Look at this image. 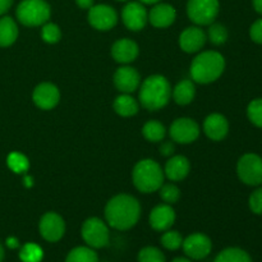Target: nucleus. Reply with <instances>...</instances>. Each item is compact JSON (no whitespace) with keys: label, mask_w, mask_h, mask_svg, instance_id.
Returning a JSON list of instances; mask_svg holds the SVG:
<instances>
[{"label":"nucleus","mask_w":262,"mask_h":262,"mask_svg":"<svg viewBox=\"0 0 262 262\" xmlns=\"http://www.w3.org/2000/svg\"><path fill=\"white\" fill-rule=\"evenodd\" d=\"M174 151H176V147H174V143L171 141H166V142H163L160 146V154L164 156H170L173 155Z\"/></svg>","instance_id":"38"},{"label":"nucleus","mask_w":262,"mask_h":262,"mask_svg":"<svg viewBox=\"0 0 262 262\" xmlns=\"http://www.w3.org/2000/svg\"><path fill=\"white\" fill-rule=\"evenodd\" d=\"M248 204H250V209L253 214L262 215V187L252 192Z\"/></svg>","instance_id":"36"},{"label":"nucleus","mask_w":262,"mask_h":262,"mask_svg":"<svg viewBox=\"0 0 262 262\" xmlns=\"http://www.w3.org/2000/svg\"><path fill=\"white\" fill-rule=\"evenodd\" d=\"M160 197L165 204L173 205L178 202V200L181 199V191H179V188L176 184H163L160 187Z\"/></svg>","instance_id":"33"},{"label":"nucleus","mask_w":262,"mask_h":262,"mask_svg":"<svg viewBox=\"0 0 262 262\" xmlns=\"http://www.w3.org/2000/svg\"><path fill=\"white\" fill-rule=\"evenodd\" d=\"M83 241L89 247L104 248L109 245L110 234L107 225L99 217H90L83 223L81 229Z\"/></svg>","instance_id":"7"},{"label":"nucleus","mask_w":262,"mask_h":262,"mask_svg":"<svg viewBox=\"0 0 262 262\" xmlns=\"http://www.w3.org/2000/svg\"><path fill=\"white\" fill-rule=\"evenodd\" d=\"M13 0H0V15L7 13L9 10V8L12 7Z\"/></svg>","instance_id":"39"},{"label":"nucleus","mask_w":262,"mask_h":262,"mask_svg":"<svg viewBox=\"0 0 262 262\" xmlns=\"http://www.w3.org/2000/svg\"><path fill=\"white\" fill-rule=\"evenodd\" d=\"M141 216L140 202L129 194L113 197L105 207L107 224L117 230H128L135 227Z\"/></svg>","instance_id":"1"},{"label":"nucleus","mask_w":262,"mask_h":262,"mask_svg":"<svg viewBox=\"0 0 262 262\" xmlns=\"http://www.w3.org/2000/svg\"><path fill=\"white\" fill-rule=\"evenodd\" d=\"M204 130L212 141H222L229 132V123L222 114H211L205 119Z\"/></svg>","instance_id":"18"},{"label":"nucleus","mask_w":262,"mask_h":262,"mask_svg":"<svg viewBox=\"0 0 262 262\" xmlns=\"http://www.w3.org/2000/svg\"><path fill=\"white\" fill-rule=\"evenodd\" d=\"M171 262H192V261L189 260V258H186V257H177V258H174Z\"/></svg>","instance_id":"44"},{"label":"nucleus","mask_w":262,"mask_h":262,"mask_svg":"<svg viewBox=\"0 0 262 262\" xmlns=\"http://www.w3.org/2000/svg\"><path fill=\"white\" fill-rule=\"evenodd\" d=\"M66 262H99L97 253L91 247H76L67 255Z\"/></svg>","instance_id":"26"},{"label":"nucleus","mask_w":262,"mask_h":262,"mask_svg":"<svg viewBox=\"0 0 262 262\" xmlns=\"http://www.w3.org/2000/svg\"><path fill=\"white\" fill-rule=\"evenodd\" d=\"M118 2H127V0H118Z\"/></svg>","instance_id":"47"},{"label":"nucleus","mask_w":262,"mask_h":262,"mask_svg":"<svg viewBox=\"0 0 262 262\" xmlns=\"http://www.w3.org/2000/svg\"><path fill=\"white\" fill-rule=\"evenodd\" d=\"M76 4L81 9H90L91 7H94V0H76Z\"/></svg>","instance_id":"40"},{"label":"nucleus","mask_w":262,"mask_h":262,"mask_svg":"<svg viewBox=\"0 0 262 262\" xmlns=\"http://www.w3.org/2000/svg\"><path fill=\"white\" fill-rule=\"evenodd\" d=\"M170 137L174 142L178 143H191L196 141L200 136V127L191 118H179L170 125Z\"/></svg>","instance_id":"10"},{"label":"nucleus","mask_w":262,"mask_h":262,"mask_svg":"<svg viewBox=\"0 0 262 262\" xmlns=\"http://www.w3.org/2000/svg\"><path fill=\"white\" fill-rule=\"evenodd\" d=\"M8 166L12 169L14 173H26L30 168V163H28V159L25 155L19 152H12L7 159Z\"/></svg>","instance_id":"30"},{"label":"nucleus","mask_w":262,"mask_h":262,"mask_svg":"<svg viewBox=\"0 0 262 262\" xmlns=\"http://www.w3.org/2000/svg\"><path fill=\"white\" fill-rule=\"evenodd\" d=\"M132 177L136 188L143 193L159 191L164 183L163 169L155 160L151 159L138 161L133 169Z\"/></svg>","instance_id":"4"},{"label":"nucleus","mask_w":262,"mask_h":262,"mask_svg":"<svg viewBox=\"0 0 262 262\" xmlns=\"http://www.w3.org/2000/svg\"><path fill=\"white\" fill-rule=\"evenodd\" d=\"M32 99L36 106L42 110H50L58 105L59 100H60V92L55 84L43 82L33 90Z\"/></svg>","instance_id":"14"},{"label":"nucleus","mask_w":262,"mask_h":262,"mask_svg":"<svg viewBox=\"0 0 262 262\" xmlns=\"http://www.w3.org/2000/svg\"><path fill=\"white\" fill-rule=\"evenodd\" d=\"M115 87L123 94H130L140 87V73L132 67H120L114 74Z\"/></svg>","instance_id":"15"},{"label":"nucleus","mask_w":262,"mask_h":262,"mask_svg":"<svg viewBox=\"0 0 262 262\" xmlns=\"http://www.w3.org/2000/svg\"><path fill=\"white\" fill-rule=\"evenodd\" d=\"M25 184H26V187H31V186H32V184H33L32 178H31V177L26 176L25 177Z\"/></svg>","instance_id":"43"},{"label":"nucleus","mask_w":262,"mask_h":262,"mask_svg":"<svg viewBox=\"0 0 262 262\" xmlns=\"http://www.w3.org/2000/svg\"><path fill=\"white\" fill-rule=\"evenodd\" d=\"M253 3V8H255V10L257 13H260L262 15V0H252Z\"/></svg>","instance_id":"42"},{"label":"nucleus","mask_w":262,"mask_h":262,"mask_svg":"<svg viewBox=\"0 0 262 262\" xmlns=\"http://www.w3.org/2000/svg\"><path fill=\"white\" fill-rule=\"evenodd\" d=\"M250 36L251 38H252V41L262 45V18L256 20V22L251 26Z\"/></svg>","instance_id":"37"},{"label":"nucleus","mask_w":262,"mask_h":262,"mask_svg":"<svg viewBox=\"0 0 262 262\" xmlns=\"http://www.w3.org/2000/svg\"><path fill=\"white\" fill-rule=\"evenodd\" d=\"M41 36L42 40L48 43H55L60 40V28L55 25V23L46 22L42 25V30H41Z\"/></svg>","instance_id":"35"},{"label":"nucleus","mask_w":262,"mask_h":262,"mask_svg":"<svg viewBox=\"0 0 262 262\" xmlns=\"http://www.w3.org/2000/svg\"><path fill=\"white\" fill-rule=\"evenodd\" d=\"M42 250L35 243H27L20 248L19 257L23 262H40L42 260Z\"/></svg>","instance_id":"28"},{"label":"nucleus","mask_w":262,"mask_h":262,"mask_svg":"<svg viewBox=\"0 0 262 262\" xmlns=\"http://www.w3.org/2000/svg\"><path fill=\"white\" fill-rule=\"evenodd\" d=\"M219 0H188L187 14L200 26H210L219 14Z\"/></svg>","instance_id":"6"},{"label":"nucleus","mask_w":262,"mask_h":262,"mask_svg":"<svg viewBox=\"0 0 262 262\" xmlns=\"http://www.w3.org/2000/svg\"><path fill=\"white\" fill-rule=\"evenodd\" d=\"M141 3H143V4H158L160 0H140Z\"/></svg>","instance_id":"45"},{"label":"nucleus","mask_w":262,"mask_h":262,"mask_svg":"<svg viewBox=\"0 0 262 262\" xmlns=\"http://www.w3.org/2000/svg\"><path fill=\"white\" fill-rule=\"evenodd\" d=\"M4 260V248H3L2 243H0V262H3Z\"/></svg>","instance_id":"46"},{"label":"nucleus","mask_w":262,"mask_h":262,"mask_svg":"<svg viewBox=\"0 0 262 262\" xmlns=\"http://www.w3.org/2000/svg\"><path fill=\"white\" fill-rule=\"evenodd\" d=\"M196 95V87L191 79H183L173 90V99L178 105H188Z\"/></svg>","instance_id":"22"},{"label":"nucleus","mask_w":262,"mask_h":262,"mask_svg":"<svg viewBox=\"0 0 262 262\" xmlns=\"http://www.w3.org/2000/svg\"><path fill=\"white\" fill-rule=\"evenodd\" d=\"M18 37V27L10 17L0 18V46L7 48L14 43Z\"/></svg>","instance_id":"23"},{"label":"nucleus","mask_w":262,"mask_h":262,"mask_svg":"<svg viewBox=\"0 0 262 262\" xmlns=\"http://www.w3.org/2000/svg\"><path fill=\"white\" fill-rule=\"evenodd\" d=\"M122 19L125 27L130 31H140L145 28L148 20L147 10L141 3L130 2L123 8Z\"/></svg>","instance_id":"13"},{"label":"nucleus","mask_w":262,"mask_h":262,"mask_svg":"<svg viewBox=\"0 0 262 262\" xmlns=\"http://www.w3.org/2000/svg\"><path fill=\"white\" fill-rule=\"evenodd\" d=\"M41 237L48 242H58L66 233V223L56 212H46L38 223Z\"/></svg>","instance_id":"9"},{"label":"nucleus","mask_w":262,"mask_h":262,"mask_svg":"<svg viewBox=\"0 0 262 262\" xmlns=\"http://www.w3.org/2000/svg\"><path fill=\"white\" fill-rule=\"evenodd\" d=\"M137 100L133 99L129 94H123L118 96L114 101V110L120 117H132L138 112Z\"/></svg>","instance_id":"24"},{"label":"nucleus","mask_w":262,"mask_h":262,"mask_svg":"<svg viewBox=\"0 0 262 262\" xmlns=\"http://www.w3.org/2000/svg\"><path fill=\"white\" fill-rule=\"evenodd\" d=\"M207 36H209V40L211 41V43L219 46L227 42L228 31L220 23H211L209 31H207Z\"/></svg>","instance_id":"31"},{"label":"nucleus","mask_w":262,"mask_h":262,"mask_svg":"<svg viewBox=\"0 0 262 262\" xmlns=\"http://www.w3.org/2000/svg\"><path fill=\"white\" fill-rule=\"evenodd\" d=\"M112 55L118 63H132L138 56V45L130 38H120L113 45Z\"/></svg>","instance_id":"19"},{"label":"nucleus","mask_w":262,"mask_h":262,"mask_svg":"<svg viewBox=\"0 0 262 262\" xmlns=\"http://www.w3.org/2000/svg\"><path fill=\"white\" fill-rule=\"evenodd\" d=\"M164 248L169 251H177L183 245V237L177 230H166L160 239Z\"/></svg>","instance_id":"29"},{"label":"nucleus","mask_w":262,"mask_h":262,"mask_svg":"<svg viewBox=\"0 0 262 262\" xmlns=\"http://www.w3.org/2000/svg\"><path fill=\"white\" fill-rule=\"evenodd\" d=\"M182 247H183L184 253L188 258L202 260V258L207 257L210 255L212 250V243L211 239L206 234L194 233V234L188 235L186 239H183Z\"/></svg>","instance_id":"12"},{"label":"nucleus","mask_w":262,"mask_h":262,"mask_svg":"<svg viewBox=\"0 0 262 262\" xmlns=\"http://www.w3.org/2000/svg\"><path fill=\"white\" fill-rule=\"evenodd\" d=\"M89 22L99 31L112 30L118 22V14L110 5L99 4L89 9Z\"/></svg>","instance_id":"11"},{"label":"nucleus","mask_w":262,"mask_h":262,"mask_svg":"<svg viewBox=\"0 0 262 262\" xmlns=\"http://www.w3.org/2000/svg\"><path fill=\"white\" fill-rule=\"evenodd\" d=\"M143 136L147 141L151 142H160L165 137V127L158 120H150L143 125Z\"/></svg>","instance_id":"27"},{"label":"nucleus","mask_w":262,"mask_h":262,"mask_svg":"<svg viewBox=\"0 0 262 262\" xmlns=\"http://www.w3.org/2000/svg\"><path fill=\"white\" fill-rule=\"evenodd\" d=\"M248 119L256 125L262 128V99H255L250 102L247 107Z\"/></svg>","instance_id":"34"},{"label":"nucleus","mask_w":262,"mask_h":262,"mask_svg":"<svg viewBox=\"0 0 262 262\" xmlns=\"http://www.w3.org/2000/svg\"><path fill=\"white\" fill-rule=\"evenodd\" d=\"M206 33L200 27H188L179 36V46L186 53H196L206 42Z\"/></svg>","instance_id":"17"},{"label":"nucleus","mask_w":262,"mask_h":262,"mask_svg":"<svg viewBox=\"0 0 262 262\" xmlns=\"http://www.w3.org/2000/svg\"><path fill=\"white\" fill-rule=\"evenodd\" d=\"M171 96V87L164 76H150L142 82L140 90V101L145 109L155 112L169 102Z\"/></svg>","instance_id":"2"},{"label":"nucleus","mask_w":262,"mask_h":262,"mask_svg":"<svg viewBox=\"0 0 262 262\" xmlns=\"http://www.w3.org/2000/svg\"><path fill=\"white\" fill-rule=\"evenodd\" d=\"M176 222V211L168 204L159 205L151 211L150 225L158 232H166Z\"/></svg>","instance_id":"16"},{"label":"nucleus","mask_w":262,"mask_h":262,"mask_svg":"<svg viewBox=\"0 0 262 262\" xmlns=\"http://www.w3.org/2000/svg\"><path fill=\"white\" fill-rule=\"evenodd\" d=\"M138 262H165V256L156 247H143L138 252Z\"/></svg>","instance_id":"32"},{"label":"nucleus","mask_w":262,"mask_h":262,"mask_svg":"<svg viewBox=\"0 0 262 262\" xmlns=\"http://www.w3.org/2000/svg\"><path fill=\"white\" fill-rule=\"evenodd\" d=\"M225 69V59L217 51H204L191 64V77L197 83H211L216 81Z\"/></svg>","instance_id":"3"},{"label":"nucleus","mask_w":262,"mask_h":262,"mask_svg":"<svg viewBox=\"0 0 262 262\" xmlns=\"http://www.w3.org/2000/svg\"><path fill=\"white\" fill-rule=\"evenodd\" d=\"M237 173L241 181L247 186L262 184V158L256 154H246L237 164Z\"/></svg>","instance_id":"8"},{"label":"nucleus","mask_w":262,"mask_h":262,"mask_svg":"<svg viewBox=\"0 0 262 262\" xmlns=\"http://www.w3.org/2000/svg\"><path fill=\"white\" fill-rule=\"evenodd\" d=\"M7 246L13 250V248H17L18 246H19V242H18L17 238L10 237V238H8V239H7Z\"/></svg>","instance_id":"41"},{"label":"nucleus","mask_w":262,"mask_h":262,"mask_svg":"<svg viewBox=\"0 0 262 262\" xmlns=\"http://www.w3.org/2000/svg\"><path fill=\"white\" fill-rule=\"evenodd\" d=\"M18 20L27 27L45 25L51 14L50 5L45 0H22L15 10Z\"/></svg>","instance_id":"5"},{"label":"nucleus","mask_w":262,"mask_h":262,"mask_svg":"<svg viewBox=\"0 0 262 262\" xmlns=\"http://www.w3.org/2000/svg\"><path fill=\"white\" fill-rule=\"evenodd\" d=\"M189 169H191V165H189V161L186 156H174V158L169 159L168 163L165 164V176L168 177L169 181L171 182H179L183 181L189 173Z\"/></svg>","instance_id":"21"},{"label":"nucleus","mask_w":262,"mask_h":262,"mask_svg":"<svg viewBox=\"0 0 262 262\" xmlns=\"http://www.w3.org/2000/svg\"><path fill=\"white\" fill-rule=\"evenodd\" d=\"M177 18V12L174 7L169 4H155V7L148 13V20L156 28H165L173 25Z\"/></svg>","instance_id":"20"},{"label":"nucleus","mask_w":262,"mask_h":262,"mask_svg":"<svg viewBox=\"0 0 262 262\" xmlns=\"http://www.w3.org/2000/svg\"><path fill=\"white\" fill-rule=\"evenodd\" d=\"M214 262H252V258L242 248L229 247L223 250L215 257Z\"/></svg>","instance_id":"25"}]
</instances>
